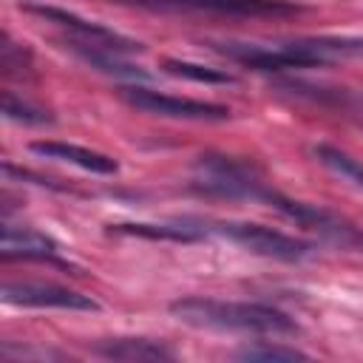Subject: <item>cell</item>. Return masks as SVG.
Instances as JSON below:
<instances>
[{
  "instance_id": "obj_11",
  "label": "cell",
  "mask_w": 363,
  "mask_h": 363,
  "mask_svg": "<svg viewBox=\"0 0 363 363\" xmlns=\"http://www.w3.org/2000/svg\"><path fill=\"white\" fill-rule=\"evenodd\" d=\"M111 233L119 235H139V238H153V241H199L201 233L187 224H111Z\"/></svg>"
},
{
  "instance_id": "obj_14",
  "label": "cell",
  "mask_w": 363,
  "mask_h": 363,
  "mask_svg": "<svg viewBox=\"0 0 363 363\" xmlns=\"http://www.w3.org/2000/svg\"><path fill=\"white\" fill-rule=\"evenodd\" d=\"M3 116H6V119H11V122H26V125H45V122H51L48 111L34 108L31 102L11 96L9 91L3 94Z\"/></svg>"
},
{
  "instance_id": "obj_8",
  "label": "cell",
  "mask_w": 363,
  "mask_h": 363,
  "mask_svg": "<svg viewBox=\"0 0 363 363\" xmlns=\"http://www.w3.org/2000/svg\"><path fill=\"white\" fill-rule=\"evenodd\" d=\"M28 150L37 153V156H43V159L65 162V164H74V167H82V170L99 173V176H113L119 170V162L113 156L99 153V150H91V147H82V145H74V142L43 139V142H31Z\"/></svg>"
},
{
  "instance_id": "obj_15",
  "label": "cell",
  "mask_w": 363,
  "mask_h": 363,
  "mask_svg": "<svg viewBox=\"0 0 363 363\" xmlns=\"http://www.w3.org/2000/svg\"><path fill=\"white\" fill-rule=\"evenodd\" d=\"M235 357L241 360H306V354L295 346H278V343H255V346H247L241 349Z\"/></svg>"
},
{
  "instance_id": "obj_4",
  "label": "cell",
  "mask_w": 363,
  "mask_h": 363,
  "mask_svg": "<svg viewBox=\"0 0 363 363\" xmlns=\"http://www.w3.org/2000/svg\"><path fill=\"white\" fill-rule=\"evenodd\" d=\"M119 96L153 116H164V119H193V122H224L230 119V108L218 105V102H204V99H190V96H173V94H162L145 85H125L119 88Z\"/></svg>"
},
{
  "instance_id": "obj_6",
  "label": "cell",
  "mask_w": 363,
  "mask_h": 363,
  "mask_svg": "<svg viewBox=\"0 0 363 363\" xmlns=\"http://www.w3.org/2000/svg\"><path fill=\"white\" fill-rule=\"evenodd\" d=\"M3 303L11 306H37V309H82V312H96L99 303L91 295H82L68 286L57 284H40V281H17V284H3L0 292Z\"/></svg>"
},
{
  "instance_id": "obj_1",
  "label": "cell",
  "mask_w": 363,
  "mask_h": 363,
  "mask_svg": "<svg viewBox=\"0 0 363 363\" xmlns=\"http://www.w3.org/2000/svg\"><path fill=\"white\" fill-rule=\"evenodd\" d=\"M170 315L187 326L199 329H221L241 335H295L298 323L267 303L250 301H218V298H179L170 306Z\"/></svg>"
},
{
  "instance_id": "obj_2",
  "label": "cell",
  "mask_w": 363,
  "mask_h": 363,
  "mask_svg": "<svg viewBox=\"0 0 363 363\" xmlns=\"http://www.w3.org/2000/svg\"><path fill=\"white\" fill-rule=\"evenodd\" d=\"M28 14H37L43 17L45 23L62 28L68 34V48L77 54V57H91V54H133V51H142V43L130 40V37H122L94 20H85L74 11H65V9H57V6H43V3H26L23 6Z\"/></svg>"
},
{
  "instance_id": "obj_7",
  "label": "cell",
  "mask_w": 363,
  "mask_h": 363,
  "mask_svg": "<svg viewBox=\"0 0 363 363\" xmlns=\"http://www.w3.org/2000/svg\"><path fill=\"white\" fill-rule=\"evenodd\" d=\"M150 9H184V11H213V14H235V17H289L298 14L301 6L289 0H122Z\"/></svg>"
},
{
  "instance_id": "obj_5",
  "label": "cell",
  "mask_w": 363,
  "mask_h": 363,
  "mask_svg": "<svg viewBox=\"0 0 363 363\" xmlns=\"http://www.w3.org/2000/svg\"><path fill=\"white\" fill-rule=\"evenodd\" d=\"M224 57L250 65L255 71H284V68H312L320 65L323 57L312 51L306 43H292V45H278V48H264V45H238V43H224L216 45Z\"/></svg>"
},
{
  "instance_id": "obj_10",
  "label": "cell",
  "mask_w": 363,
  "mask_h": 363,
  "mask_svg": "<svg viewBox=\"0 0 363 363\" xmlns=\"http://www.w3.org/2000/svg\"><path fill=\"white\" fill-rule=\"evenodd\" d=\"M96 354L108 360H128V363H159V360H173V349L150 340V337H113L102 340L96 346Z\"/></svg>"
},
{
  "instance_id": "obj_13",
  "label": "cell",
  "mask_w": 363,
  "mask_h": 363,
  "mask_svg": "<svg viewBox=\"0 0 363 363\" xmlns=\"http://www.w3.org/2000/svg\"><path fill=\"white\" fill-rule=\"evenodd\" d=\"M162 68L167 74H173V77L190 79V82H204V85H230L233 82V77L218 71V68H210V65H201V62H190V60H176V57H164Z\"/></svg>"
},
{
  "instance_id": "obj_3",
  "label": "cell",
  "mask_w": 363,
  "mask_h": 363,
  "mask_svg": "<svg viewBox=\"0 0 363 363\" xmlns=\"http://www.w3.org/2000/svg\"><path fill=\"white\" fill-rule=\"evenodd\" d=\"M216 233H221L224 238H230L233 244L250 250L252 255H264V258H275V261H303L306 255H312V244L286 235L281 230L264 227V224H252V221H216L213 224Z\"/></svg>"
},
{
  "instance_id": "obj_9",
  "label": "cell",
  "mask_w": 363,
  "mask_h": 363,
  "mask_svg": "<svg viewBox=\"0 0 363 363\" xmlns=\"http://www.w3.org/2000/svg\"><path fill=\"white\" fill-rule=\"evenodd\" d=\"M0 252L6 261L11 258H23V261H57L60 247L40 230L34 227H3V238H0Z\"/></svg>"
},
{
  "instance_id": "obj_12",
  "label": "cell",
  "mask_w": 363,
  "mask_h": 363,
  "mask_svg": "<svg viewBox=\"0 0 363 363\" xmlns=\"http://www.w3.org/2000/svg\"><path fill=\"white\" fill-rule=\"evenodd\" d=\"M312 153H315L318 162L326 164L332 173L343 176L346 182H352L354 187L363 190V162H360V159H354L352 153H346V150H340V147H335V145H315Z\"/></svg>"
}]
</instances>
